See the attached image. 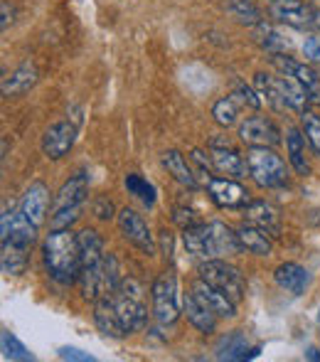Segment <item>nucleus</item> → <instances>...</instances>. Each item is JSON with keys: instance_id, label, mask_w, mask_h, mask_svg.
<instances>
[{"instance_id": "1", "label": "nucleus", "mask_w": 320, "mask_h": 362, "mask_svg": "<svg viewBox=\"0 0 320 362\" xmlns=\"http://www.w3.org/2000/svg\"><path fill=\"white\" fill-rule=\"evenodd\" d=\"M42 262L49 279H54L62 286L79 281L81 276L79 234H72V229H52L42 242Z\"/></svg>"}, {"instance_id": "2", "label": "nucleus", "mask_w": 320, "mask_h": 362, "mask_svg": "<svg viewBox=\"0 0 320 362\" xmlns=\"http://www.w3.org/2000/svg\"><path fill=\"white\" fill-rule=\"evenodd\" d=\"M182 242L190 254L197 259L207 262V259H227L237 257L242 252V244L237 239V232L227 227L225 222H210V224H197V227L182 229Z\"/></svg>"}, {"instance_id": "3", "label": "nucleus", "mask_w": 320, "mask_h": 362, "mask_svg": "<svg viewBox=\"0 0 320 362\" xmlns=\"http://www.w3.org/2000/svg\"><path fill=\"white\" fill-rule=\"evenodd\" d=\"M37 224H32L20 212V207H13L10 229L0 234V267L8 276H18L25 272L30 262V249L37 242Z\"/></svg>"}, {"instance_id": "4", "label": "nucleus", "mask_w": 320, "mask_h": 362, "mask_svg": "<svg viewBox=\"0 0 320 362\" xmlns=\"http://www.w3.org/2000/svg\"><path fill=\"white\" fill-rule=\"evenodd\" d=\"M86 197H89V175L77 173L52 197V207H49V224H52V229L72 227L79 219L81 210H84Z\"/></svg>"}, {"instance_id": "5", "label": "nucleus", "mask_w": 320, "mask_h": 362, "mask_svg": "<svg viewBox=\"0 0 320 362\" xmlns=\"http://www.w3.org/2000/svg\"><path fill=\"white\" fill-rule=\"evenodd\" d=\"M247 165H249V177L261 190H278V187H286L288 180H291L283 158L268 146L249 148Z\"/></svg>"}, {"instance_id": "6", "label": "nucleus", "mask_w": 320, "mask_h": 362, "mask_svg": "<svg viewBox=\"0 0 320 362\" xmlns=\"http://www.w3.org/2000/svg\"><path fill=\"white\" fill-rule=\"evenodd\" d=\"M114 305L121 315V323H124L126 333H138L148 323V305L143 298V288L136 279H121L119 288L111 293Z\"/></svg>"}, {"instance_id": "7", "label": "nucleus", "mask_w": 320, "mask_h": 362, "mask_svg": "<svg viewBox=\"0 0 320 362\" xmlns=\"http://www.w3.org/2000/svg\"><path fill=\"white\" fill-rule=\"evenodd\" d=\"M150 300H153V318L160 325H170L180 318L182 298L177 291V279L172 272H162L150 286Z\"/></svg>"}, {"instance_id": "8", "label": "nucleus", "mask_w": 320, "mask_h": 362, "mask_svg": "<svg viewBox=\"0 0 320 362\" xmlns=\"http://www.w3.org/2000/svg\"><path fill=\"white\" fill-rule=\"evenodd\" d=\"M200 279H205L207 284L217 286L222 293L230 296L235 303H239L244 298V276L239 274V269L230 267L222 259H207V262L200 264Z\"/></svg>"}, {"instance_id": "9", "label": "nucleus", "mask_w": 320, "mask_h": 362, "mask_svg": "<svg viewBox=\"0 0 320 362\" xmlns=\"http://www.w3.org/2000/svg\"><path fill=\"white\" fill-rule=\"evenodd\" d=\"M268 15L276 23L291 25L298 30H316V8L306 0H271Z\"/></svg>"}, {"instance_id": "10", "label": "nucleus", "mask_w": 320, "mask_h": 362, "mask_svg": "<svg viewBox=\"0 0 320 362\" xmlns=\"http://www.w3.org/2000/svg\"><path fill=\"white\" fill-rule=\"evenodd\" d=\"M207 195H210V200L215 202L217 207H222V210H244V207L251 202L249 200L247 187L239 185L237 180H232V177L212 175L210 180H207Z\"/></svg>"}, {"instance_id": "11", "label": "nucleus", "mask_w": 320, "mask_h": 362, "mask_svg": "<svg viewBox=\"0 0 320 362\" xmlns=\"http://www.w3.org/2000/svg\"><path fill=\"white\" fill-rule=\"evenodd\" d=\"M116 222H119L121 234H124L134 247H138L141 252H146V254H155L153 234H150L148 224H146V219L141 217L138 212L131 210V207H124V210L116 215Z\"/></svg>"}, {"instance_id": "12", "label": "nucleus", "mask_w": 320, "mask_h": 362, "mask_svg": "<svg viewBox=\"0 0 320 362\" xmlns=\"http://www.w3.org/2000/svg\"><path fill=\"white\" fill-rule=\"evenodd\" d=\"M239 139L242 144H247L249 148H256V146H268V148H276L281 144V131L278 126L273 124L271 119L266 116H251L239 126Z\"/></svg>"}, {"instance_id": "13", "label": "nucleus", "mask_w": 320, "mask_h": 362, "mask_svg": "<svg viewBox=\"0 0 320 362\" xmlns=\"http://www.w3.org/2000/svg\"><path fill=\"white\" fill-rule=\"evenodd\" d=\"M74 141H77V126L69 121H57L52 124L42 136V153L49 160H62L69 151H72Z\"/></svg>"}, {"instance_id": "14", "label": "nucleus", "mask_w": 320, "mask_h": 362, "mask_svg": "<svg viewBox=\"0 0 320 362\" xmlns=\"http://www.w3.org/2000/svg\"><path fill=\"white\" fill-rule=\"evenodd\" d=\"M192 293H195L197 298H200L202 303H205L207 308L217 315V318H235V315H237V303H235V300H232L227 293H222L217 286L207 284L205 279H200V281L192 284Z\"/></svg>"}, {"instance_id": "15", "label": "nucleus", "mask_w": 320, "mask_h": 362, "mask_svg": "<svg viewBox=\"0 0 320 362\" xmlns=\"http://www.w3.org/2000/svg\"><path fill=\"white\" fill-rule=\"evenodd\" d=\"M244 217H247V222L256 224V227H261L263 232H268L273 239L281 237V212H278V207H273L271 202L266 200H251L247 207H244Z\"/></svg>"}, {"instance_id": "16", "label": "nucleus", "mask_w": 320, "mask_h": 362, "mask_svg": "<svg viewBox=\"0 0 320 362\" xmlns=\"http://www.w3.org/2000/svg\"><path fill=\"white\" fill-rule=\"evenodd\" d=\"M94 323H96V328H99L104 335H109V338L121 340L129 335L124 328V323H121V315H119V310H116L111 293L101 296L99 300H94Z\"/></svg>"}, {"instance_id": "17", "label": "nucleus", "mask_w": 320, "mask_h": 362, "mask_svg": "<svg viewBox=\"0 0 320 362\" xmlns=\"http://www.w3.org/2000/svg\"><path fill=\"white\" fill-rule=\"evenodd\" d=\"M20 212L30 219L32 224L42 227L45 217H47V207H49V190L45 182H32V185L25 190L23 200H20Z\"/></svg>"}, {"instance_id": "18", "label": "nucleus", "mask_w": 320, "mask_h": 362, "mask_svg": "<svg viewBox=\"0 0 320 362\" xmlns=\"http://www.w3.org/2000/svg\"><path fill=\"white\" fill-rule=\"evenodd\" d=\"M210 160L215 173L225 177H244L249 173L247 158L237 151L235 146L232 148H210Z\"/></svg>"}, {"instance_id": "19", "label": "nucleus", "mask_w": 320, "mask_h": 362, "mask_svg": "<svg viewBox=\"0 0 320 362\" xmlns=\"http://www.w3.org/2000/svg\"><path fill=\"white\" fill-rule=\"evenodd\" d=\"M273 281H276L283 291H288V293L303 296L308 288V284H311V274H308L301 264L283 262V264H278L276 272H273Z\"/></svg>"}, {"instance_id": "20", "label": "nucleus", "mask_w": 320, "mask_h": 362, "mask_svg": "<svg viewBox=\"0 0 320 362\" xmlns=\"http://www.w3.org/2000/svg\"><path fill=\"white\" fill-rule=\"evenodd\" d=\"M237 239L242 244V252H249L254 257H268L273 252V237L251 222H244L237 229Z\"/></svg>"}, {"instance_id": "21", "label": "nucleus", "mask_w": 320, "mask_h": 362, "mask_svg": "<svg viewBox=\"0 0 320 362\" xmlns=\"http://www.w3.org/2000/svg\"><path fill=\"white\" fill-rule=\"evenodd\" d=\"M182 313L187 315V320H190L192 325H195L200 333L210 335L217 330V315L212 313L210 308H207L205 303H202L200 298H197L195 293H185L182 296Z\"/></svg>"}, {"instance_id": "22", "label": "nucleus", "mask_w": 320, "mask_h": 362, "mask_svg": "<svg viewBox=\"0 0 320 362\" xmlns=\"http://www.w3.org/2000/svg\"><path fill=\"white\" fill-rule=\"evenodd\" d=\"M261 353V348H249L247 338L239 333V330H235L232 335H227V338H222V343L217 345V360H251L256 358V355Z\"/></svg>"}, {"instance_id": "23", "label": "nucleus", "mask_w": 320, "mask_h": 362, "mask_svg": "<svg viewBox=\"0 0 320 362\" xmlns=\"http://www.w3.org/2000/svg\"><path fill=\"white\" fill-rule=\"evenodd\" d=\"M37 84V67L32 62H23L10 76H3V96H20Z\"/></svg>"}, {"instance_id": "24", "label": "nucleus", "mask_w": 320, "mask_h": 362, "mask_svg": "<svg viewBox=\"0 0 320 362\" xmlns=\"http://www.w3.org/2000/svg\"><path fill=\"white\" fill-rule=\"evenodd\" d=\"M162 168H165L167 173H170L172 177H175L180 185L190 187V190H197V175L192 173V168L187 165L185 156H182L180 151H175V148H170V151L162 153Z\"/></svg>"}, {"instance_id": "25", "label": "nucleus", "mask_w": 320, "mask_h": 362, "mask_svg": "<svg viewBox=\"0 0 320 362\" xmlns=\"http://www.w3.org/2000/svg\"><path fill=\"white\" fill-rule=\"evenodd\" d=\"M276 84H278V89H281V96H283V101H286L288 109H293V111L308 109L311 94H308V89L296 79V76H288V74L276 76Z\"/></svg>"}, {"instance_id": "26", "label": "nucleus", "mask_w": 320, "mask_h": 362, "mask_svg": "<svg viewBox=\"0 0 320 362\" xmlns=\"http://www.w3.org/2000/svg\"><path fill=\"white\" fill-rule=\"evenodd\" d=\"M286 148H288V160H291L293 170H296L298 175H311V165H308V158H306V136L298 129H288Z\"/></svg>"}, {"instance_id": "27", "label": "nucleus", "mask_w": 320, "mask_h": 362, "mask_svg": "<svg viewBox=\"0 0 320 362\" xmlns=\"http://www.w3.org/2000/svg\"><path fill=\"white\" fill-rule=\"evenodd\" d=\"M254 86H256L259 96H261V99H266V104L271 106L273 111L286 109V101H283L281 89H278V84H276V76L256 74V76H254Z\"/></svg>"}, {"instance_id": "28", "label": "nucleus", "mask_w": 320, "mask_h": 362, "mask_svg": "<svg viewBox=\"0 0 320 362\" xmlns=\"http://www.w3.org/2000/svg\"><path fill=\"white\" fill-rule=\"evenodd\" d=\"M254 40H256V45H261L266 52H281V49L288 47L286 37H283L281 33H278L276 28H271V25L266 23H259L254 25Z\"/></svg>"}, {"instance_id": "29", "label": "nucleus", "mask_w": 320, "mask_h": 362, "mask_svg": "<svg viewBox=\"0 0 320 362\" xmlns=\"http://www.w3.org/2000/svg\"><path fill=\"white\" fill-rule=\"evenodd\" d=\"M227 10L232 13V18H237L242 25H259L261 20V10L254 0H225Z\"/></svg>"}, {"instance_id": "30", "label": "nucleus", "mask_w": 320, "mask_h": 362, "mask_svg": "<svg viewBox=\"0 0 320 362\" xmlns=\"http://www.w3.org/2000/svg\"><path fill=\"white\" fill-rule=\"evenodd\" d=\"M124 185H126V190H129V195L138 197L146 207L155 205V187L150 185L146 177H141L138 173H129V175H126V180H124Z\"/></svg>"}, {"instance_id": "31", "label": "nucleus", "mask_w": 320, "mask_h": 362, "mask_svg": "<svg viewBox=\"0 0 320 362\" xmlns=\"http://www.w3.org/2000/svg\"><path fill=\"white\" fill-rule=\"evenodd\" d=\"M212 119H215L222 129H230V126H235L237 119H239V104H237L232 96H222V99H217L215 106H212Z\"/></svg>"}, {"instance_id": "32", "label": "nucleus", "mask_w": 320, "mask_h": 362, "mask_svg": "<svg viewBox=\"0 0 320 362\" xmlns=\"http://www.w3.org/2000/svg\"><path fill=\"white\" fill-rule=\"evenodd\" d=\"M0 345H3V358L5 360H20V362H32L35 360V355L30 353V350L25 348V345L20 343L13 333H8V330L0 335Z\"/></svg>"}, {"instance_id": "33", "label": "nucleus", "mask_w": 320, "mask_h": 362, "mask_svg": "<svg viewBox=\"0 0 320 362\" xmlns=\"http://www.w3.org/2000/svg\"><path fill=\"white\" fill-rule=\"evenodd\" d=\"M121 284V274H119V262H116L114 254H106L104 259V269H101V293L109 296L119 288Z\"/></svg>"}, {"instance_id": "34", "label": "nucleus", "mask_w": 320, "mask_h": 362, "mask_svg": "<svg viewBox=\"0 0 320 362\" xmlns=\"http://www.w3.org/2000/svg\"><path fill=\"white\" fill-rule=\"evenodd\" d=\"M301 124H303V136L311 144L313 153L320 158V116L313 114L311 109L301 111Z\"/></svg>"}, {"instance_id": "35", "label": "nucleus", "mask_w": 320, "mask_h": 362, "mask_svg": "<svg viewBox=\"0 0 320 362\" xmlns=\"http://www.w3.org/2000/svg\"><path fill=\"white\" fill-rule=\"evenodd\" d=\"M232 99L237 101V104H242V106H249V109H259L261 106V99H259V91L256 89H251V86H247L244 81L239 79H235L232 81Z\"/></svg>"}, {"instance_id": "36", "label": "nucleus", "mask_w": 320, "mask_h": 362, "mask_svg": "<svg viewBox=\"0 0 320 362\" xmlns=\"http://www.w3.org/2000/svg\"><path fill=\"white\" fill-rule=\"evenodd\" d=\"M172 222H175L180 229H190V227L202 224L200 217H197V212L190 210V207H175V210H172Z\"/></svg>"}, {"instance_id": "37", "label": "nucleus", "mask_w": 320, "mask_h": 362, "mask_svg": "<svg viewBox=\"0 0 320 362\" xmlns=\"http://www.w3.org/2000/svg\"><path fill=\"white\" fill-rule=\"evenodd\" d=\"M91 210H94V215L99 219H104V222L114 219V205H111L109 197H96L94 205H91Z\"/></svg>"}, {"instance_id": "38", "label": "nucleus", "mask_w": 320, "mask_h": 362, "mask_svg": "<svg viewBox=\"0 0 320 362\" xmlns=\"http://www.w3.org/2000/svg\"><path fill=\"white\" fill-rule=\"evenodd\" d=\"M303 54L311 62H320V35H308L303 42Z\"/></svg>"}, {"instance_id": "39", "label": "nucleus", "mask_w": 320, "mask_h": 362, "mask_svg": "<svg viewBox=\"0 0 320 362\" xmlns=\"http://www.w3.org/2000/svg\"><path fill=\"white\" fill-rule=\"evenodd\" d=\"M59 358H62V360H74V362H91V360H94L89 353H81L79 348H59Z\"/></svg>"}, {"instance_id": "40", "label": "nucleus", "mask_w": 320, "mask_h": 362, "mask_svg": "<svg viewBox=\"0 0 320 362\" xmlns=\"http://www.w3.org/2000/svg\"><path fill=\"white\" fill-rule=\"evenodd\" d=\"M0 8H3V20H0V28L8 30L10 23H13V8H10L8 0H3V3H0Z\"/></svg>"}, {"instance_id": "41", "label": "nucleus", "mask_w": 320, "mask_h": 362, "mask_svg": "<svg viewBox=\"0 0 320 362\" xmlns=\"http://www.w3.org/2000/svg\"><path fill=\"white\" fill-rule=\"evenodd\" d=\"M235 144H232L227 136H215V139L210 141V148H232Z\"/></svg>"}, {"instance_id": "42", "label": "nucleus", "mask_w": 320, "mask_h": 362, "mask_svg": "<svg viewBox=\"0 0 320 362\" xmlns=\"http://www.w3.org/2000/svg\"><path fill=\"white\" fill-rule=\"evenodd\" d=\"M306 358H308V360H313V362H320V350H318V348H308Z\"/></svg>"}, {"instance_id": "43", "label": "nucleus", "mask_w": 320, "mask_h": 362, "mask_svg": "<svg viewBox=\"0 0 320 362\" xmlns=\"http://www.w3.org/2000/svg\"><path fill=\"white\" fill-rule=\"evenodd\" d=\"M316 30L320 33V8H316Z\"/></svg>"}, {"instance_id": "44", "label": "nucleus", "mask_w": 320, "mask_h": 362, "mask_svg": "<svg viewBox=\"0 0 320 362\" xmlns=\"http://www.w3.org/2000/svg\"><path fill=\"white\" fill-rule=\"evenodd\" d=\"M318 74H320V72H318Z\"/></svg>"}]
</instances>
